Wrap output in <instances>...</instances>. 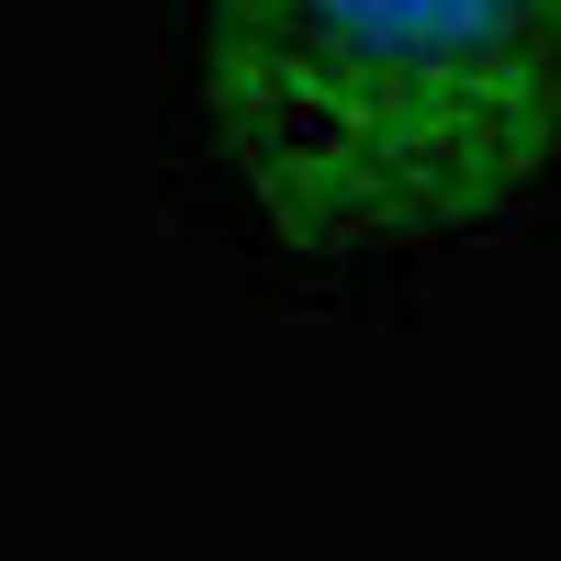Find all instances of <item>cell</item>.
<instances>
[{
  "label": "cell",
  "mask_w": 561,
  "mask_h": 561,
  "mask_svg": "<svg viewBox=\"0 0 561 561\" xmlns=\"http://www.w3.org/2000/svg\"><path fill=\"white\" fill-rule=\"evenodd\" d=\"M180 147L280 270L370 280L561 203V0H169Z\"/></svg>",
  "instance_id": "cell-1"
}]
</instances>
